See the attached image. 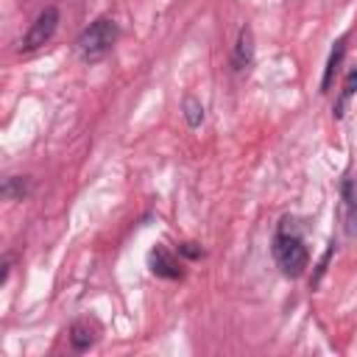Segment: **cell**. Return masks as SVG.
<instances>
[{
    "mask_svg": "<svg viewBox=\"0 0 357 357\" xmlns=\"http://www.w3.org/2000/svg\"><path fill=\"white\" fill-rule=\"evenodd\" d=\"M290 223H293V218H282V223L273 234V243H271V254H273L276 268L287 279H298L310 268V251L304 245L301 231H296V226H290Z\"/></svg>",
    "mask_w": 357,
    "mask_h": 357,
    "instance_id": "1",
    "label": "cell"
},
{
    "mask_svg": "<svg viewBox=\"0 0 357 357\" xmlns=\"http://www.w3.org/2000/svg\"><path fill=\"white\" fill-rule=\"evenodd\" d=\"M117 36H120V25L112 17H98L75 36V53L81 61L98 64L112 53Z\"/></svg>",
    "mask_w": 357,
    "mask_h": 357,
    "instance_id": "2",
    "label": "cell"
},
{
    "mask_svg": "<svg viewBox=\"0 0 357 357\" xmlns=\"http://www.w3.org/2000/svg\"><path fill=\"white\" fill-rule=\"evenodd\" d=\"M59 20H61L59 8H56V6H45V8L33 17V22L28 25V31H25V36L20 39L17 50H20V53H33V50L45 47V45L53 39V33H56Z\"/></svg>",
    "mask_w": 357,
    "mask_h": 357,
    "instance_id": "3",
    "label": "cell"
},
{
    "mask_svg": "<svg viewBox=\"0 0 357 357\" xmlns=\"http://www.w3.org/2000/svg\"><path fill=\"white\" fill-rule=\"evenodd\" d=\"M148 268L153 276L159 279H181L184 276V262H181V254H176L173 248H167L165 243H156L151 251H148Z\"/></svg>",
    "mask_w": 357,
    "mask_h": 357,
    "instance_id": "4",
    "label": "cell"
},
{
    "mask_svg": "<svg viewBox=\"0 0 357 357\" xmlns=\"http://www.w3.org/2000/svg\"><path fill=\"white\" fill-rule=\"evenodd\" d=\"M340 223L346 237L357 234V187H354V178L349 176L340 181Z\"/></svg>",
    "mask_w": 357,
    "mask_h": 357,
    "instance_id": "5",
    "label": "cell"
},
{
    "mask_svg": "<svg viewBox=\"0 0 357 357\" xmlns=\"http://www.w3.org/2000/svg\"><path fill=\"white\" fill-rule=\"evenodd\" d=\"M254 59H257V39H254V31L251 25H243L237 31V42H234V50H231V64L237 73H245L254 67Z\"/></svg>",
    "mask_w": 357,
    "mask_h": 357,
    "instance_id": "6",
    "label": "cell"
},
{
    "mask_svg": "<svg viewBox=\"0 0 357 357\" xmlns=\"http://www.w3.org/2000/svg\"><path fill=\"white\" fill-rule=\"evenodd\" d=\"M343 56H346V33L337 36L332 50H329V59H326V67H324V75H321V92H329V86H332V81H335V75L343 64Z\"/></svg>",
    "mask_w": 357,
    "mask_h": 357,
    "instance_id": "7",
    "label": "cell"
},
{
    "mask_svg": "<svg viewBox=\"0 0 357 357\" xmlns=\"http://www.w3.org/2000/svg\"><path fill=\"white\" fill-rule=\"evenodd\" d=\"M67 335H70L73 351H86V349H92L95 340H98V326H92L89 321H75Z\"/></svg>",
    "mask_w": 357,
    "mask_h": 357,
    "instance_id": "8",
    "label": "cell"
},
{
    "mask_svg": "<svg viewBox=\"0 0 357 357\" xmlns=\"http://www.w3.org/2000/svg\"><path fill=\"white\" fill-rule=\"evenodd\" d=\"M6 201H22L31 195V176H6L0 187Z\"/></svg>",
    "mask_w": 357,
    "mask_h": 357,
    "instance_id": "9",
    "label": "cell"
},
{
    "mask_svg": "<svg viewBox=\"0 0 357 357\" xmlns=\"http://www.w3.org/2000/svg\"><path fill=\"white\" fill-rule=\"evenodd\" d=\"M357 95V67L351 70V73H346V78H343V86H340V95H337V100H335V106H332V114L340 120L343 114H346V106H349V100Z\"/></svg>",
    "mask_w": 357,
    "mask_h": 357,
    "instance_id": "10",
    "label": "cell"
},
{
    "mask_svg": "<svg viewBox=\"0 0 357 357\" xmlns=\"http://www.w3.org/2000/svg\"><path fill=\"white\" fill-rule=\"evenodd\" d=\"M181 114H184V120H187L190 128H198V126L204 123V117H206L204 103H201L195 95H184V100H181Z\"/></svg>",
    "mask_w": 357,
    "mask_h": 357,
    "instance_id": "11",
    "label": "cell"
},
{
    "mask_svg": "<svg viewBox=\"0 0 357 357\" xmlns=\"http://www.w3.org/2000/svg\"><path fill=\"white\" fill-rule=\"evenodd\" d=\"M335 254V243H329V248H326V254L321 257V262H318V271H315V276L310 279V284L312 287H318V282H321V276H324V271H326V265H329V257Z\"/></svg>",
    "mask_w": 357,
    "mask_h": 357,
    "instance_id": "12",
    "label": "cell"
},
{
    "mask_svg": "<svg viewBox=\"0 0 357 357\" xmlns=\"http://www.w3.org/2000/svg\"><path fill=\"white\" fill-rule=\"evenodd\" d=\"M178 254L187 257V259H201V257H204V248H201L198 243H181V245H178Z\"/></svg>",
    "mask_w": 357,
    "mask_h": 357,
    "instance_id": "13",
    "label": "cell"
},
{
    "mask_svg": "<svg viewBox=\"0 0 357 357\" xmlns=\"http://www.w3.org/2000/svg\"><path fill=\"white\" fill-rule=\"evenodd\" d=\"M11 262H14V254H8V251H6V254H3V279H0L3 284H6V282H8V276H11Z\"/></svg>",
    "mask_w": 357,
    "mask_h": 357,
    "instance_id": "14",
    "label": "cell"
}]
</instances>
